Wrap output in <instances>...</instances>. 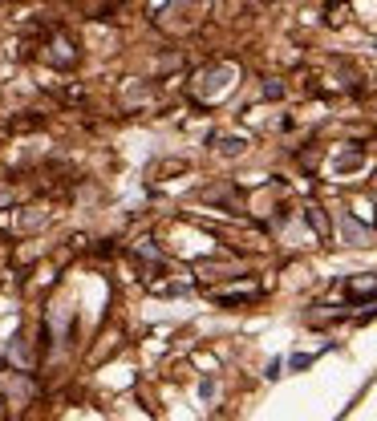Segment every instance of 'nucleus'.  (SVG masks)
<instances>
[{
  "instance_id": "obj_3",
  "label": "nucleus",
  "mask_w": 377,
  "mask_h": 421,
  "mask_svg": "<svg viewBox=\"0 0 377 421\" xmlns=\"http://www.w3.org/2000/svg\"><path fill=\"white\" fill-rule=\"evenodd\" d=\"M49 61L53 65H73L78 61V53H73V45H69V37H49Z\"/></svg>"
},
{
  "instance_id": "obj_5",
  "label": "nucleus",
  "mask_w": 377,
  "mask_h": 421,
  "mask_svg": "<svg viewBox=\"0 0 377 421\" xmlns=\"http://www.w3.org/2000/svg\"><path fill=\"white\" fill-rule=\"evenodd\" d=\"M304 219L312 223V231H316L321 239L328 235V219H325V210H321V207H309V210H304Z\"/></svg>"
},
{
  "instance_id": "obj_2",
  "label": "nucleus",
  "mask_w": 377,
  "mask_h": 421,
  "mask_svg": "<svg viewBox=\"0 0 377 421\" xmlns=\"http://www.w3.org/2000/svg\"><path fill=\"white\" fill-rule=\"evenodd\" d=\"M337 227H341V239L349 243V247H369V243H373V231L361 223V219H353V210H337Z\"/></svg>"
},
{
  "instance_id": "obj_4",
  "label": "nucleus",
  "mask_w": 377,
  "mask_h": 421,
  "mask_svg": "<svg viewBox=\"0 0 377 421\" xmlns=\"http://www.w3.org/2000/svg\"><path fill=\"white\" fill-rule=\"evenodd\" d=\"M357 166H365V150H345L341 158L333 162L337 175H349V170H357Z\"/></svg>"
},
{
  "instance_id": "obj_1",
  "label": "nucleus",
  "mask_w": 377,
  "mask_h": 421,
  "mask_svg": "<svg viewBox=\"0 0 377 421\" xmlns=\"http://www.w3.org/2000/svg\"><path fill=\"white\" fill-rule=\"evenodd\" d=\"M235 65H211V69H203L195 77V97H203V101H215V97H223L235 85Z\"/></svg>"
}]
</instances>
